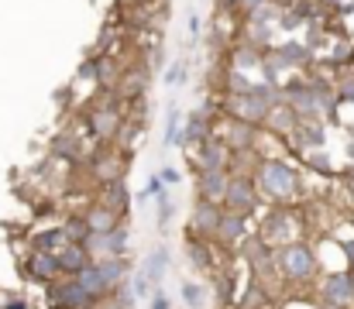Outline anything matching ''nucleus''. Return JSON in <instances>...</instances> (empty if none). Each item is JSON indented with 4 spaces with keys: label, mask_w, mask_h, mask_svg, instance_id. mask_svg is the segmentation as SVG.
Listing matches in <instances>:
<instances>
[{
    "label": "nucleus",
    "mask_w": 354,
    "mask_h": 309,
    "mask_svg": "<svg viewBox=\"0 0 354 309\" xmlns=\"http://www.w3.org/2000/svg\"><path fill=\"white\" fill-rule=\"evenodd\" d=\"M214 138H221V141L231 148V155H248V151L254 148V141H258V127H254V124H244V120H234V117H227L224 131H221V134H214Z\"/></svg>",
    "instance_id": "8"
},
{
    "label": "nucleus",
    "mask_w": 354,
    "mask_h": 309,
    "mask_svg": "<svg viewBox=\"0 0 354 309\" xmlns=\"http://www.w3.org/2000/svg\"><path fill=\"white\" fill-rule=\"evenodd\" d=\"M344 254H348V268H354V237L344 244Z\"/></svg>",
    "instance_id": "37"
},
{
    "label": "nucleus",
    "mask_w": 354,
    "mask_h": 309,
    "mask_svg": "<svg viewBox=\"0 0 354 309\" xmlns=\"http://www.w3.org/2000/svg\"><path fill=\"white\" fill-rule=\"evenodd\" d=\"M66 244H69V241L62 237V230H59V227L41 230V234H35V237H31V247H35V251H45V254H59Z\"/></svg>",
    "instance_id": "24"
},
{
    "label": "nucleus",
    "mask_w": 354,
    "mask_h": 309,
    "mask_svg": "<svg viewBox=\"0 0 354 309\" xmlns=\"http://www.w3.org/2000/svg\"><path fill=\"white\" fill-rule=\"evenodd\" d=\"M127 227L118 223L111 234H90L83 241V251L90 254V261H107V258H124L127 254Z\"/></svg>",
    "instance_id": "5"
},
{
    "label": "nucleus",
    "mask_w": 354,
    "mask_h": 309,
    "mask_svg": "<svg viewBox=\"0 0 354 309\" xmlns=\"http://www.w3.org/2000/svg\"><path fill=\"white\" fill-rule=\"evenodd\" d=\"M310 165L320 169V172H330V158H327V151H313V155H310Z\"/></svg>",
    "instance_id": "33"
},
{
    "label": "nucleus",
    "mask_w": 354,
    "mask_h": 309,
    "mask_svg": "<svg viewBox=\"0 0 354 309\" xmlns=\"http://www.w3.org/2000/svg\"><path fill=\"white\" fill-rule=\"evenodd\" d=\"M186 254H189L193 268H200V272H210V268H214V251H210V244H207V241H193V237H189Z\"/></svg>",
    "instance_id": "25"
},
{
    "label": "nucleus",
    "mask_w": 354,
    "mask_h": 309,
    "mask_svg": "<svg viewBox=\"0 0 354 309\" xmlns=\"http://www.w3.org/2000/svg\"><path fill=\"white\" fill-rule=\"evenodd\" d=\"M179 79H186V66H183V62H172V66H169V73H165V83H169V86H176Z\"/></svg>",
    "instance_id": "31"
},
{
    "label": "nucleus",
    "mask_w": 354,
    "mask_h": 309,
    "mask_svg": "<svg viewBox=\"0 0 354 309\" xmlns=\"http://www.w3.org/2000/svg\"><path fill=\"white\" fill-rule=\"evenodd\" d=\"M258 206H261V196H258L251 176L231 172V179H227V193H224V209H227V213H237V216H251Z\"/></svg>",
    "instance_id": "4"
},
{
    "label": "nucleus",
    "mask_w": 354,
    "mask_h": 309,
    "mask_svg": "<svg viewBox=\"0 0 354 309\" xmlns=\"http://www.w3.org/2000/svg\"><path fill=\"white\" fill-rule=\"evenodd\" d=\"M165 272H169V251H165V247H155V251L145 258V265H141V275L151 282V289H162V279H165Z\"/></svg>",
    "instance_id": "22"
},
{
    "label": "nucleus",
    "mask_w": 354,
    "mask_h": 309,
    "mask_svg": "<svg viewBox=\"0 0 354 309\" xmlns=\"http://www.w3.org/2000/svg\"><path fill=\"white\" fill-rule=\"evenodd\" d=\"M227 179H231V172H200V182H196L200 200H203V203H210V206H224Z\"/></svg>",
    "instance_id": "13"
},
{
    "label": "nucleus",
    "mask_w": 354,
    "mask_h": 309,
    "mask_svg": "<svg viewBox=\"0 0 354 309\" xmlns=\"http://www.w3.org/2000/svg\"><path fill=\"white\" fill-rule=\"evenodd\" d=\"M334 97H337V103H341V100L354 103V69L344 76V79H341V86H337V93H334Z\"/></svg>",
    "instance_id": "30"
},
{
    "label": "nucleus",
    "mask_w": 354,
    "mask_h": 309,
    "mask_svg": "<svg viewBox=\"0 0 354 309\" xmlns=\"http://www.w3.org/2000/svg\"><path fill=\"white\" fill-rule=\"evenodd\" d=\"M158 206H162V209H158V227H165V223L172 220V203L162 196V200H158Z\"/></svg>",
    "instance_id": "34"
},
{
    "label": "nucleus",
    "mask_w": 354,
    "mask_h": 309,
    "mask_svg": "<svg viewBox=\"0 0 354 309\" xmlns=\"http://www.w3.org/2000/svg\"><path fill=\"white\" fill-rule=\"evenodd\" d=\"M141 196H162V179H158V176H151V179H148V186H145V193H141Z\"/></svg>",
    "instance_id": "35"
},
{
    "label": "nucleus",
    "mask_w": 354,
    "mask_h": 309,
    "mask_svg": "<svg viewBox=\"0 0 354 309\" xmlns=\"http://www.w3.org/2000/svg\"><path fill=\"white\" fill-rule=\"evenodd\" d=\"M234 3H237V10H241L244 17H251V14H254L258 7H265L268 0H234Z\"/></svg>",
    "instance_id": "32"
},
{
    "label": "nucleus",
    "mask_w": 354,
    "mask_h": 309,
    "mask_svg": "<svg viewBox=\"0 0 354 309\" xmlns=\"http://www.w3.org/2000/svg\"><path fill=\"white\" fill-rule=\"evenodd\" d=\"M48 155L52 158H62V162H80V155H83V148H80V138L73 134V131H59L55 138H52V144H48Z\"/></svg>",
    "instance_id": "20"
},
{
    "label": "nucleus",
    "mask_w": 354,
    "mask_h": 309,
    "mask_svg": "<svg viewBox=\"0 0 354 309\" xmlns=\"http://www.w3.org/2000/svg\"><path fill=\"white\" fill-rule=\"evenodd\" d=\"M227 165H231V148H227L221 138L210 134V138L200 144L196 169H200V172H227Z\"/></svg>",
    "instance_id": "11"
},
{
    "label": "nucleus",
    "mask_w": 354,
    "mask_h": 309,
    "mask_svg": "<svg viewBox=\"0 0 354 309\" xmlns=\"http://www.w3.org/2000/svg\"><path fill=\"white\" fill-rule=\"evenodd\" d=\"M151 309H169V299H165V292H162V289H155V296H151Z\"/></svg>",
    "instance_id": "36"
},
{
    "label": "nucleus",
    "mask_w": 354,
    "mask_h": 309,
    "mask_svg": "<svg viewBox=\"0 0 354 309\" xmlns=\"http://www.w3.org/2000/svg\"><path fill=\"white\" fill-rule=\"evenodd\" d=\"M55 258H59V272H62L66 279H76V275L90 265V254L83 251V244H66Z\"/></svg>",
    "instance_id": "19"
},
{
    "label": "nucleus",
    "mask_w": 354,
    "mask_h": 309,
    "mask_svg": "<svg viewBox=\"0 0 354 309\" xmlns=\"http://www.w3.org/2000/svg\"><path fill=\"white\" fill-rule=\"evenodd\" d=\"M127 162H131V158H124V151L93 155V176L100 179V186H104V182H118L120 176H124V169H127Z\"/></svg>",
    "instance_id": "15"
},
{
    "label": "nucleus",
    "mask_w": 354,
    "mask_h": 309,
    "mask_svg": "<svg viewBox=\"0 0 354 309\" xmlns=\"http://www.w3.org/2000/svg\"><path fill=\"white\" fill-rule=\"evenodd\" d=\"M275 52L282 55V62H286L289 69H292V66H306V62H310V55H313V52H310V45H299V41H289V45H279Z\"/></svg>",
    "instance_id": "26"
},
{
    "label": "nucleus",
    "mask_w": 354,
    "mask_h": 309,
    "mask_svg": "<svg viewBox=\"0 0 354 309\" xmlns=\"http://www.w3.org/2000/svg\"><path fill=\"white\" fill-rule=\"evenodd\" d=\"M97 203L104 206V209H111L118 220H124V216H127V203H131L127 182H124V179H118V182H104L100 193H97Z\"/></svg>",
    "instance_id": "12"
},
{
    "label": "nucleus",
    "mask_w": 354,
    "mask_h": 309,
    "mask_svg": "<svg viewBox=\"0 0 354 309\" xmlns=\"http://www.w3.org/2000/svg\"><path fill=\"white\" fill-rule=\"evenodd\" d=\"M158 179H162V182H176V179H179V172H176V169H165Z\"/></svg>",
    "instance_id": "38"
},
{
    "label": "nucleus",
    "mask_w": 354,
    "mask_h": 309,
    "mask_svg": "<svg viewBox=\"0 0 354 309\" xmlns=\"http://www.w3.org/2000/svg\"><path fill=\"white\" fill-rule=\"evenodd\" d=\"M214 241L224 244V247H237V244L244 241V216L224 209V213H221V223H217V230H214Z\"/></svg>",
    "instance_id": "18"
},
{
    "label": "nucleus",
    "mask_w": 354,
    "mask_h": 309,
    "mask_svg": "<svg viewBox=\"0 0 354 309\" xmlns=\"http://www.w3.org/2000/svg\"><path fill=\"white\" fill-rule=\"evenodd\" d=\"M28 275L38 279V282H45V285L59 282V279H62L59 258H55V254H45V251H31V258H28Z\"/></svg>",
    "instance_id": "16"
},
{
    "label": "nucleus",
    "mask_w": 354,
    "mask_h": 309,
    "mask_svg": "<svg viewBox=\"0 0 354 309\" xmlns=\"http://www.w3.org/2000/svg\"><path fill=\"white\" fill-rule=\"evenodd\" d=\"M183 303L189 309H200L203 306V289H200L196 282H186V285H183Z\"/></svg>",
    "instance_id": "29"
},
{
    "label": "nucleus",
    "mask_w": 354,
    "mask_h": 309,
    "mask_svg": "<svg viewBox=\"0 0 354 309\" xmlns=\"http://www.w3.org/2000/svg\"><path fill=\"white\" fill-rule=\"evenodd\" d=\"M124 124V113H120L118 100H104V103H93L90 113H86V127L97 141H114Z\"/></svg>",
    "instance_id": "6"
},
{
    "label": "nucleus",
    "mask_w": 354,
    "mask_h": 309,
    "mask_svg": "<svg viewBox=\"0 0 354 309\" xmlns=\"http://www.w3.org/2000/svg\"><path fill=\"white\" fill-rule=\"evenodd\" d=\"M207 113H210V106L203 103L193 117H189V124H186V131H183V144H203L207 138H210V124H207Z\"/></svg>",
    "instance_id": "23"
},
{
    "label": "nucleus",
    "mask_w": 354,
    "mask_h": 309,
    "mask_svg": "<svg viewBox=\"0 0 354 309\" xmlns=\"http://www.w3.org/2000/svg\"><path fill=\"white\" fill-rule=\"evenodd\" d=\"M303 237V216L292 209V206H282V209H272L268 216H265V223H261V230H258V241L265 244V247H286V244H292V241H299Z\"/></svg>",
    "instance_id": "3"
},
{
    "label": "nucleus",
    "mask_w": 354,
    "mask_h": 309,
    "mask_svg": "<svg viewBox=\"0 0 354 309\" xmlns=\"http://www.w3.org/2000/svg\"><path fill=\"white\" fill-rule=\"evenodd\" d=\"M59 230H62V237H66L69 244H83V241L90 237V230H86L83 216H66V223H62Z\"/></svg>",
    "instance_id": "27"
},
{
    "label": "nucleus",
    "mask_w": 354,
    "mask_h": 309,
    "mask_svg": "<svg viewBox=\"0 0 354 309\" xmlns=\"http://www.w3.org/2000/svg\"><path fill=\"white\" fill-rule=\"evenodd\" d=\"M296 120H299V117H296L286 103H272L268 113L261 117V124H265L268 134H292V131H296Z\"/></svg>",
    "instance_id": "17"
},
{
    "label": "nucleus",
    "mask_w": 354,
    "mask_h": 309,
    "mask_svg": "<svg viewBox=\"0 0 354 309\" xmlns=\"http://www.w3.org/2000/svg\"><path fill=\"white\" fill-rule=\"evenodd\" d=\"M80 216H83V223H86V230H90V234H111L118 223H124V220H118L111 209H104L100 203L86 206V213H80Z\"/></svg>",
    "instance_id": "21"
},
{
    "label": "nucleus",
    "mask_w": 354,
    "mask_h": 309,
    "mask_svg": "<svg viewBox=\"0 0 354 309\" xmlns=\"http://www.w3.org/2000/svg\"><path fill=\"white\" fill-rule=\"evenodd\" d=\"M320 306L324 309H351L354 306V275L330 272L320 282Z\"/></svg>",
    "instance_id": "7"
},
{
    "label": "nucleus",
    "mask_w": 354,
    "mask_h": 309,
    "mask_svg": "<svg viewBox=\"0 0 354 309\" xmlns=\"http://www.w3.org/2000/svg\"><path fill=\"white\" fill-rule=\"evenodd\" d=\"M317 254L306 241H292L286 247H275V272L286 285H306L317 279Z\"/></svg>",
    "instance_id": "2"
},
{
    "label": "nucleus",
    "mask_w": 354,
    "mask_h": 309,
    "mask_svg": "<svg viewBox=\"0 0 354 309\" xmlns=\"http://www.w3.org/2000/svg\"><path fill=\"white\" fill-rule=\"evenodd\" d=\"M48 299L62 309H97V303L76 285V279H66V275L48 285Z\"/></svg>",
    "instance_id": "9"
},
{
    "label": "nucleus",
    "mask_w": 354,
    "mask_h": 309,
    "mask_svg": "<svg viewBox=\"0 0 354 309\" xmlns=\"http://www.w3.org/2000/svg\"><path fill=\"white\" fill-rule=\"evenodd\" d=\"M76 285H80L93 303H100V299H107V296L114 292V289L107 285V279H104V272H100V265H97V261H90V265L76 275Z\"/></svg>",
    "instance_id": "14"
},
{
    "label": "nucleus",
    "mask_w": 354,
    "mask_h": 309,
    "mask_svg": "<svg viewBox=\"0 0 354 309\" xmlns=\"http://www.w3.org/2000/svg\"><path fill=\"white\" fill-rule=\"evenodd\" d=\"M165 144H179V106H169V124H165Z\"/></svg>",
    "instance_id": "28"
},
{
    "label": "nucleus",
    "mask_w": 354,
    "mask_h": 309,
    "mask_svg": "<svg viewBox=\"0 0 354 309\" xmlns=\"http://www.w3.org/2000/svg\"><path fill=\"white\" fill-rule=\"evenodd\" d=\"M258 196H268L275 203H289L299 196L303 189V176L289 165V162H279V158H261L254 162V176H251Z\"/></svg>",
    "instance_id": "1"
},
{
    "label": "nucleus",
    "mask_w": 354,
    "mask_h": 309,
    "mask_svg": "<svg viewBox=\"0 0 354 309\" xmlns=\"http://www.w3.org/2000/svg\"><path fill=\"white\" fill-rule=\"evenodd\" d=\"M221 213H224V206H210V203H203V200H196L193 220H189V237L214 244V230L221 223Z\"/></svg>",
    "instance_id": "10"
}]
</instances>
